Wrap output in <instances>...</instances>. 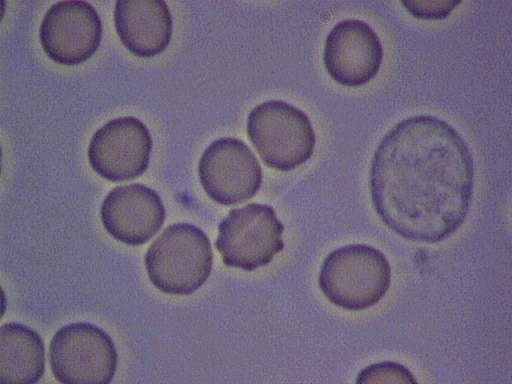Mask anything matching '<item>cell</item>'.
<instances>
[{"mask_svg": "<svg viewBox=\"0 0 512 384\" xmlns=\"http://www.w3.org/2000/svg\"><path fill=\"white\" fill-rule=\"evenodd\" d=\"M475 169L463 136L447 121L415 115L395 124L370 164V193L382 222L413 242L454 234L471 208Z\"/></svg>", "mask_w": 512, "mask_h": 384, "instance_id": "obj_1", "label": "cell"}, {"mask_svg": "<svg viewBox=\"0 0 512 384\" xmlns=\"http://www.w3.org/2000/svg\"><path fill=\"white\" fill-rule=\"evenodd\" d=\"M391 284L388 259L377 248L348 244L329 253L323 260L318 285L335 306L361 311L376 305Z\"/></svg>", "mask_w": 512, "mask_h": 384, "instance_id": "obj_2", "label": "cell"}, {"mask_svg": "<svg viewBox=\"0 0 512 384\" xmlns=\"http://www.w3.org/2000/svg\"><path fill=\"white\" fill-rule=\"evenodd\" d=\"M213 251L206 233L190 223L168 226L150 245L145 267L155 288L170 295H190L209 278Z\"/></svg>", "mask_w": 512, "mask_h": 384, "instance_id": "obj_3", "label": "cell"}, {"mask_svg": "<svg viewBox=\"0 0 512 384\" xmlns=\"http://www.w3.org/2000/svg\"><path fill=\"white\" fill-rule=\"evenodd\" d=\"M247 134L263 162L278 171H291L313 155L316 134L308 115L283 100H267L247 117Z\"/></svg>", "mask_w": 512, "mask_h": 384, "instance_id": "obj_4", "label": "cell"}, {"mask_svg": "<svg viewBox=\"0 0 512 384\" xmlns=\"http://www.w3.org/2000/svg\"><path fill=\"white\" fill-rule=\"evenodd\" d=\"M284 225L267 204L249 203L229 211L218 226L215 246L228 267L254 271L284 248Z\"/></svg>", "mask_w": 512, "mask_h": 384, "instance_id": "obj_5", "label": "cell"}, {"mask_svg": "<svg viewBox=\"0 0 512 384\" xmlns=\"http://www.w3.org/2000/svg\"><path fill=\"white\" fill-rule=\"evenodd\" d=\"M49 362L54 377L63 384H107L115 375L118 355L103 329L75 322L53 335Z\"/></svg>", "mask_w": 512, "mask_h": 384, "instance_id": "obj_6", "label": "cell"}, {"mask_svg": "<svg viewBox=\"0 0 512 384\" xmlns=\"http://www.w3.org/2000/svg\"><path fill=\"white\" fill-rule=\"evenodd\" d=\"M199 181L214 202L229 206L252 198L262 184V168L248 145L234 137L211 142L198 163Z\"/></svg>", "mask_w": 512, "mask_h": 384, "instance_id": "obj_7", "label": "cell"}, {"mask_svg": "<svg viewBox=\"0 0 512 384\" xmlns=\"http://www.w3.org/2000/svg\"><path fill=\"white\" fill-rule=\"evenodd\" d=\"M152 136L133 116L117 117L98 128L88 146V160L102 178L120 182L141 176L148 168Z\"/></svg>", "mask_w": 512, "mask_h": 384, "instance_id": "obj_8", "label": "cell"}, {"mask_svg": "<svg viewBox=\"0 0 512 384\" xmlns=\"http://www.w3.org/2000/svg\"><path fill=\"white\" fill-rule=\"evenodd\" d=\"M46 55L54 62L75 66L88 60L102 39V22L96 9L86 1L67 0L52 4L39 29Z\"/></svg>", "mask_w": 512, "mask_h": 384, "instance_id": "obj_9", "label": "cell"}, {"mask_svg": "<svg viewBox=\"0 0 512 384\" xmlns=\"http://www.w3.org/2000/svg\"><path fill=\"white\" fill-rule=\"evenodd\" d=\"M382 61L381 39L363 20H341L326 36L323 50L324 66L330 77L340 85H365L376 77Z\"/></svg>", "mask_w": 512, "mask_h": 384, "instance_id": "obj_10", "label": "cell"}, {"mask_svg": "<svg viewBox=\"0 0 512 384\" xmlns=\"http://www.w3.org/2000/svg\"><path fill=\"white\" fill-rule=\"evenodd\" d=\"M100 217L111 237L138 246L148 242L160 230L166 211L154 189L133 183L117 186L106 195Z\"/></svg>", "mask_w": 512, "mask_h": 384, "instance_id": "obj_11", "label": "cell"}, {"mask_svg": "<svg viewBox=\"0 0 512 384\" xmlns=\"http://www.w3.org/2000/svg\"><path fill=\"white\" fill-rule=\"evenodd\" d=\"M114 25L123 45L135 56L151 58L170 44L173 20L163 0H119Z\"/></svg>", "mask_w": 512, "mask_h": 384, "instance_id": "obj_12", "label": "cell"}, {"mask_svg": "<svg viewBox=\"0 0 512 384\" xmlns=\"http://www.w3.org/2000/svg\"><path fill=\"white\" fill-rule=\"evenodd\" d=\"M45 371V349L30 327L5 323L0 328V383L34 384Z\"/></svg>", "mask_w": 512, "mask_h": 384, "instance_id": "obj_13", "label": "cell"}, {"mask_svg": "<svg viewBox=\"0 0 512 384\" xmlns=\"http://www.w3.org/2000/svg\"><path fill=\"white\" fill-rule=\"evenodd\" d=\"M357 383L400 382L416 383L414 375L405 366L396 362H380L364 368L358 375Z\"/></svg>", "mask_w": 512, "mask_h": 384, "instance_id": "obj_14", "label": "cell"}, {"mask_svg": "<svg viewBox=\"0 0 512 384\" xmlns=\"http://www.w3.org/2000/svg\"><path fill=\"white\" fill-rule=\"evenodd\" d=\"M401 4L413 15V17L423 20H440L450 15V13L459 5L461 1H402Z\"/></svg>", "mask_w": 512, "mask_h": 384, "instance_id": "obj_15", "label": "cell"}]
</instances>
